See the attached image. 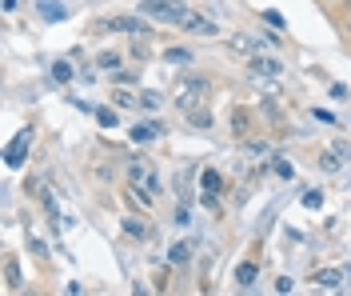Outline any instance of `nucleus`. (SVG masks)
Wrapping results in <instances>:
<instances>
[{
  "label": "nucleus",
  "instance_id": "nucleus-13",
  "mask_svg": "<svg viewBox=\"0 0 351 296\" xmlns=\"http://www.w3.org/2000/svg\"><path fill=\"white\" fill-rule=\"evenodd\" d=\"M4 280H8V288H21V264H16L12 256L4 260Z\"/></svg>",
  "mask_w": 351,
  "mask_h": 296
},
{
  "label": "nucleus",
  "instance_id": "nucleus-26",
  "mask_svg": "<svg viewBox=\"0 0 351 296\" xmlns=\"http://www.w3.org/2000/svg\"><path fill=\"white\" fill-rule=\"evenodd\" d=\"M247 152H252V157H267V144H263V140H247Z\"/></svg>",
  "mask_w": 351,
  "mask_h": 296
},
{
  "label": "nucleus",
  "instance_id": "nucleus-9",
  "mask_svg": "<svg viewBox=\"0 0 351 296\" xmlns=\"http://www.w3.org/2000/svg\"><path fill=\"white\" fill-rule=\"evenodd\" d=\"M315 284H319V288H339V284H343V273H335V269H319V273H315Z\"/></svg>",
  "mask_w": 351,
  "mask_h": 296
},
{
  "label": "nucleus",
  "instance_id": "nucleus-16",
  "mask_svg": "<svg viewBox=\"0 0 351 296\" xmlns=\"http://www.w3.org/2000/svg\"><path fill=\"white\" fill-rule=\"evenodd\" d=\"M96 124H100V128H112V124H116V109L100 104V109H96Z\"/></svg>",
  "mask_w": 351,
  "mask_h": 296
},
{
  "label": "nucleus",
  "instance_id": "nucleus-11",
  "mask_svg": "<svg viewBox=\"0 0 351 296\" xmlns=\"http://www.w3.org/2000/svg\"><path fill=\"white\" fill-rule=\"evenodd\" d=\"M40 16H48V21H64L68 8L64 4H56V0H40Z\"/></svg>",
  "mask_w": 351,
  "mask_h": 296
},
{
  "label": "nucleus",
  "instance_id": "nucleus-21",
  "mask_svg": "<svg viewBox=\"0 0 351 296\" xmlns=\"http://www.w3.org/2000/svg\"><path fill=\"white\" fill-rule=\"evenodd\" d=\"M192 256V249H188V240H180V244H172V264H184Z\"/></svg>",
  "mask_w": 351,
  "mask_h": 296
},
{
  "label": "nucleus",
  "instance_id": "nucleus-6",
  "mask_svg": "<svg viewBox=\"0 0 351 296\" xmlns=\"http://www.w3.org/2000/svg\"><path fill=\"white\" fill-rule=\"evenodd\" d=\"M176 28H184V32H196V36H216V24L208 21V16H199V12H184V21L176 24Z\"/></svg>",
  "mask_w": 351,
  "mask_h": 296
},
{
  "label": "nucleus",
  "instance_id": "nucleus-3",
  "mask_svg": "<svg viewBox=\"0 0 351 296\" xmlns=\"http://www.w3.org/2000/svg\"><path fill=\"white\" fill-rule=\"evenodd\" d=\"M140 8H144V16L156 21V24H180L184 21V12H188V8L176 4V0H144Z\"/></svg>",
  "mask_w": 351,
  "mask_h": 296
},
{
  "label": "nucleus",
  "instance_id": "nucleus-15",
  "mask_svg": "<svg viewBox=\"0 0 351 296\" xmlns=\"http://www.w3.org/2000/svg\"><path fill=\"white\" fill-rule=\"evenodd\" d=\"M339 164H343V152H339V148H331L328 157H319V168H324V172H335Z\"/></svg>",
  "mask_w": 351,
  "mask_h": 296
},
{
  "label": "nucleus",
  "instance_id": "nucleus-10",
  "mask_svg": "<svg viewBox=\"0 0 351 296\" xmlns=\"http://www.w3.org/2000/svg\"><path fill=\"white\" fill-rule=\"evenodd\" d=\"M164 60H168V65H192V60H196V52H192V48H168V52H164Z\"/></svg>",
  "mask_w": 351,
  "mask_h": 296
},
{
  "label": "nucleus",
  "instance_id": "nucleus-27",
  "mask_svg": "<svg viewBox=\"0 0 351 296\" xmlns=\"http://www.w3.org/2000/svg\"><path fill=\"white\" fill-rule=\"evenodd\" d=\"M276 177H284V181H291V164H287V160H276Z\"/></svg>",
  "mask_w": 351,
  "mask_h": 296
},
{
  "label": "nucleus",
  "instance_id": "nucleus-14",
  "mask_svg": "<svg viewBox=\"0 0 351 296\" xmlns=\"http://www.w3.org/2000/svg\"><path fill=\"white\" fill-rule=\"evenodd\" d=\"M52 80H56V84H68V80H72V65H68V60H56V65H52Z\"/></svg>",
  "mask_w": 351,
  "mask_h": 296
},
{
  "label": "nucleus",
  "instance_id": "nucleus-2",
  "mask_svg": "<svg viewBox=\"0 0 351 296\" xmlns=\"http://www.w3.org/2000/svg\"><path fill=\"white\" fill-rule=\"evenodd\" d=\"M204 96H208V80H204V76H184V80H180L176 104H180L184 113H196L199 104H204Z\"/></svg>",
  "mask_w": 351,
  "mask_h": 296
},
{
  "label": "nucleus",
  "instance_id": "nucleus-23",
  "mask_svg": "<svg viewBox=\"0 0 351 296\" xmlns=\"http://www.w3.org/2000/svg\"><path fill=\"white\" fill-rule=\"evenodd\" d=\"M112 104H120V109H132V104H136V96H132V92H116V96H112Z\"/></svg>",
  "mask_w": 351,
  "mask_h": 296
},
{
  "label": "nucleus",
  "instance_id": "nucleus-1",
  "mask_svg": "<svg viewBox=\"0 0 351 296\" xmlns=\"http://www.w3.org/2000/svg\"><path fill=\"white\" fill-rule=\"evenodd\" d=\"M124 177H128V188L132 196L140 201V205H152L156 196H160V177H156V168L148 164V157H128V164H124Z\"/></svg>",
  "mask_w": 351,
  "mask_h": 296
},
{
  "label": "nucleus",
  "instance_id": "nucleus-8",
  "mask_svg": "<svg viewBox=\"0 0 351 296\" xmlns=\"http://www.w3.org/2000/svg\"><path fill=\"white\" fill-rule=\"evenodd\" d=\"M256 276H260V269H256L252 260H243L240 269H236V284H240V288H252V284H256Z\"/></svg>",
  "mask_w": 351,
  "mask_h": 296
},
{
  "label": "nucleus",
  "instance_id": "nucleus-5",
  "mask_svg": "<svg viewBox=\"0 0 351 296\" xmlns=\"http://www.w3.org/2000/svg\"><path fill=\"white\" fill-rule=\"evenodd\" d=\"M28 144H32V128H21V133L12 137V144H8V152H4V164H8V168H21Z\"/></svg>",
  "mask_w": 351,
  "mask_h": 296
},
{
  "label": "nucleus",
  "instance_id": "nucleus-25",
  "mask_svg": "<svg viewBox=\"0 0 351 296\" xmlns=\"http://www.w3.org/2000/svg\"><path fill=\"white\" fill-rule=\"evenodd\" d=\"M263 21L271 24V28H284V16H280L276 8H267V12H263Z\"/></svg>",
  "mask_w": 351,
  "mask_h": 296
},
{
  "label": "nucleus",
  "instance_id": "nucleus-29",
  "mask_svg": "<svg viewBox=\"0 0 351 296\" xmlns=\"http://www.w3.org/2000/svg\"><path fill=\"white\" fill-rule=\"evenodd\" d=\"M343 280H348V284H351V264H348V269H343Z\"/></svg>",
  "mask_w": 351,
  "mask_h": 296
},
{
  "label": "nucleus",
  "instance_id": "nucleus-20",
  "mask_svg": "<svg viewBox=\"0 0 351 296\" xmlns=\"http://www.w3.org/2000/svg\"><path fill=\"white\" fill-rule=\"evenodd\" d=\"M188 120H192L196 128H212V116H208V109H196V113H188Z\"/></svg>",
  "mask_w": 351,
  "mask_h": 296
},
{
  "label": "nucleus",
  "instance_id": "nucleus-4",
  "mask_svg": "<svg viewBox=\"0 0 351 296\" xmlns=\"http://www.w3.org/2000/svg\"><path fill=\"white\" fill-rule=\"evenodd\" d=\"M247 72L263 76V80H280L284 76V60L271 56V52H256V56H247Z\"/></svg>",
  "mask_w": 351,
  "mask_h": 296
},
{
  "label": "nucleus",
  "instance_id": "nucleus-17",
  "mask_svg": "<svg viewBox=\"0 0 351 296\" xmlns=\"http://www.w3.org/2000/svg\"><path fill=\"white\" fill-rule=\"evenodd\" d=\"M96 65H100V69H108V72H116V69H120V52H100V56H96Z\"/></svg>",
  "mask_w": 351,
  "mask_h": 296
},
{
  "label": "nucleus",
  "instance_id": "nucleus-19",
  "mask_svg": "<svg viewBox=\"0 0 351 296\" xmlns=\"http://www.w3.org/2000/svg\"><path fill=\"white\" fill-rule=\"evenodd\" d=\"M219 188H223L219 172H216V168H208V172H204V192H219Z\"/></svg>",
  "mask_w": 351,
  "mask_h": 296
},
{
  "label": "nucleus",
  "instance_id": "nucleus-12",
  "mask_svg": "<svg viewBox=\"0 0 351 296\" xmlns=\"http://www.w3.org/2000/svg\"><path fill=\"white\" fill-rule=\"evenodd\" d=\"M247 120H252L247 109H236V113H232V133H236V137H247Z\"/></svg>",
  "mask_w": 351,
  "mask_h": 296
},
{
  "label": "nucleus",
  "instance_id": "nucleus-22",
  "mask_svg": "<svg viewBox=\"0 0 351 296\" xmlns=\"http://www.w3.org/2000/svg\"><path fill=\"white\" fill-rule=\"evenodd\" d=\"M140 104H144V109H160V104H164V96H160V92H144V96H140Z\"/></svg>",
  "mask_w": 351,
  "mask_h": 296
},
{
  "label": "nucleus",
  "instance_id": "nucleus-24",
  "mask_svg": "<svg viewBox=\"0 0 351 296\" xmlns=\"http://www.w3.org/2000/svg\"><path fill=\"white\" fill-rule=\"evenodd\" d=\"M304 205H307V208H319V205H324V192H319V188L304 192Z\"/></svg>",
  "mask_w": 351,
  "mask_h": 296
},
{
  "label": "nucleus",
  "instance_id": "nucleus-28",
  "mask_svg": "<svg viewBox=\"0 0 351 296\" xmlns=\"http://www.w3.org/2000/svg\"><path fill=\"white\" fill-rule=\"evenodd\" d=\"M124 228H128L132 236H144V225H136V220H124Z\"/></svg>",
  "mask_w": 351,
  "mask_h": 296
},
{
  "label": "nucleus",
  "instance_id": "nucleus-30",
  "mask_svg": "<svg viewBox=\"0 0 351 296\" xmlns=\"http://www.w3.org/2000/svg\"><path fill=\"white\" fill-rule=\"evenodd\" d=\"M348 8H351V0H348Z\"/></svg>",
  "mask_w": 351,
  "mask_h": 296
},
{
  "label": "nucleus",
  "instance_id": "nucleus-7",
  "mask_svg": "<svg viewBox=\"0 0 351 296\" xmlns=\"http://www.w3.org/2000/svg\"><path fill=\"white\" fill-rule=\"evenodd\" d=\"M108 28H116V32H148V24L136 21V16H116V21H108Z\"/></svg>",
  "mask_w": 351,
  "mask_h": 296
},
{
  "label": "nucleus",
  "instance_id": "nucleus-18",
  "mask_svg": "<svg viewBox=\"0 0 351 296\" xmlns=\"http://www.w3.org/2000/svg\"><path fill=\"white\" fill-rule=\"evenodd\" d=\"M156 137V124H136V128H132V140H136V144H144V140H152Z\"/></svg>",
  "mask_w": 351,
  "mask_h": 296
}]
</instances>
